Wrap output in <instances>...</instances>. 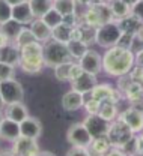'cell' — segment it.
Listing matches in <instances>:
<instances>
[{"label": "cell", "mask_w": 143, "mask_h": 156, "mask_svg": "<svg viewBox=\"0 0 143 156\" xmlns=\"http://www.w3.org/2000/svg\"><path fill=\"white\" fill-rule=\"evenodd\" d=\"M136 63V54L133 50L113 45L107 48L102 56V71L112 77H125Z\"/></svg>", "instance_id": "1"}, {"label": "cell", "mask_w": 143, "mask_h": 156, "mask_svg": "<svg viewBox=\"0 0 143 156\" xmlns=\"http://www.w3.org/2000/svg\"><path fill=\"white\" fill-rule=\"evenodd\" d=\"M21 50V58H20V68L29 75L39 74L42 68L45 66L44 63V56H42V44L41 42H32Z\"/></svg>", "instance_id": "2"}, {"label": "cell", "mask_w": 143, "mask_h": 156, "mask_svg": "<svg viewBox=\"0 0 143 156\" xmlns=\"http://www.w3.org/2000/svg\"><path fill=\"white\" fill-rule=\"evenodd\" d=\"M42 56H44L45 66H51V68H54L59 63L72 60L71 54H69V50H68V45L56 41V39H50V41L44 42Z\"/></svg>", "instance_id": "3"}, {"label": "cell", "mask_w": 143, "mask_h": 156, "mask_svg": "<svg viewBox=\"0 0 143 156\" xmlns=\"http://www.w3.org/2000/svg\"><path fill=\"white\" fill-rule=\"evenodd\" d=\"M122 35V30L118 24V21H110L105 23L100 27H97V36L95 44L102 48H110L113 45H118V41Z\"/></svg>", "instance_id": "4"}, {"label": "cell", "mask_w": 143, "mask_h": 156, "mask_svg": "<svg viewBox=\"0 0 143 156\" xmlns=\"http://www.w3.org/2000/svg\"><path fill=\"white\" fill-rule=\"evenodd\" d=\"M0 95L3 98L5 104L9 105V104H15V102H23L24 90L17 80L9 78V80L0 81Z\"/></svg>", "instance_id": "5"}, {"label": "cell", "mask_w": 143, "mask_h": 156, "mask_svg": "<svg viewBox=\"0 0 143 156\" xmlns=\"http://www.w3.org/2000/svg\"><path fill=\"white\" fill-rule=\"evenodd\" d=\"M83 125L87 128V131L94 138H98V136H105L108 134L112 122L105 120L98 113H95V114H87L86 119L83 120Z\"/></svg>", "instance_id": "6"}, {"label": "cell", "mask_w": 143, "mask_h": 156, "mask_svg": "<svg viewBox=\"0 0 143 156\" xmlns=\"http://www.w3.org/2000/svg\"><path fill=\"white\" fill-rule=\"evenodd\" d=\"M133 135H134V132L123 123L121 117H119L118 122L110 125V129H108V134H107L108 140L113 144V147H121L123 143H127Z\"/></svg>", "instance_id": "7"}, {"label": "cell", "mask_w": 143, "mask_h": 156, "mask_svg": "<svg viewBox=\"0 0 143 156\" xmlns=\"http://www.w3.org/2000/svg\"><path fill=\"white\" fill-rule=\"evenodd\" d=\"M66 140L71 146H82V147H87L90 146L94 136L90 135V132L87 131V128L83 123H75L68 129L66 134Z\"/></svg>", "instance_id": "8"}, {"label": "cell", "mask_w": 143, "mask_h": 156, "mask_svg": "<svg viewBox=\"0 0 143 156\" xmlns=\"http://www.w3.org/2000/svg\"><path fill=\"white\" fill-rule=\"evenodd\" d=\"M79 65L82 66L83 71H86L89 74H94V75H98L102 71V56L98 51L87 50L86 54L79 60Z\"/></svg>", "instance_id": "9"}, {"label": "cell", "mask_w": 143, "mask_h": 156, "mask_svg": "<svg viewBox=\"0 0 143 156\" xmlns=\"http://www.w3.org/2000/svg\"><path fill=\"white\" fill-rule=\"evenodd\" d=\"M69 83H71V87H72L74 90L80 92L83 95H89V93L94 90V87L98 84L97 75L89 74V72H86V71H82L77 77L74 78V80H71Z\"/></svg>", "instance_id": "10"}, {"label": "cell", "mask_w": 143, "mask_h": 156, "mask_svg": "<svg viewBox=\"0 0 143 156\" xmlns=\"http://www.w3.org/2000/svg\"><path fill=\"white\" fill-rule=\"evenodd\" d=\"M121 119L134 134H139L143 131V111L140 110L130 107L121 114Z\"/></svg>", "instance_id": "11"}, {"label": "cell", "mask_w": 143, "mask_h": 156, "mask_svg": "<svg viewBox=\"0 0 143 156\" xmlns=\"http://www.w3.org/2000/svg\"><path fill=\"white\" fill-rule=\"evenodd\" d=\"M21 136V131H20V123L9 119V117H5L0 123V138L8 141V143H14L17 138Z\"/></svg>", "instance_id": "12"}, {"label": "cell", "mask_w": 143, "mask_h": 156, "mask_svg": "<svg viewBox=\"0 0 143 156\" xmlns=\"http://www.w3.org/2000/svg\"><path fill=\"white\" fill-rule=\"evenodd\" d=\"M21 58V50L17 47V44H3L0 47V62L11 65V66H17L20 65Z\"/></svg>", "instance_id": "13"}, {"label": "cell", "mask_w": 143, "mask_h": 156, "mask_svg": "<svg viewBox=\"0 0 143 156\" xmlns=\"http://www.w3.org/2000/svg\"><path fill=\"white\" fill-rule=\"evenodd\" d=\"M12 152L15 155H38V143L33 138L20 136L12 143Z\"/></svg>", "instance_id": "14"}, {"label": "cell", "mask_w": 143, "mask_h": 156, "mask_svg": "<svg viewBox=\"0 0 143 156\" xmlns=\"http://www.w3.org/2000/svg\"><path fill=\"white\" fill-rule=\"evenodd\" d=\"M20 131H21V136L38 140L42 134V125L39 122V119L29 116L20 123Z\"/></svg>", "instance_id": "15"}, {"label": "cell", "mask_w": 143, "mask_h": 156, "mask_svg": "<svg viewBox=\"0 0 143 156\" xmlns=\"http://www.w3.org/2000/svg\"><path fill=\"white\" fill-rule=\"evenodd\" d=\"M84 95L71 89L69 92H66L62 98V107L65 111H77L84 105Z\"/></svg>", "instance_id": "16"}, {"label": "cell", "mask_w": 143, "mask_h": 156, "mask_svg": "<svg viewBox=\"0 0 143 156\" xmlns=\"http://www.w3.org/2000/svg\"><path fill=\"white\" fill-rule=\"evenodd\" d=\"M12 18L17 20V21L21 23L23 26L30 24V23L33 21L35 15H33V12H32V8H30L29 0H26V2H23V3H18V5H15V6H12Z\"/></svg>", "instance_id": "17"}, {"label": "cell", "mask_w": 143, "mask_h": 156, "mask_svg": "<svg viewBox=\"0 0 143 156\" xmlns=\"http://www.w3.org/2000/svg\"><path fill=\"white\" fill-rule=\"evenodd\" d=\"M29 29L33 32L35 38L38 39L41 44L51 39V30H53V29H50V27L42 21V18H33V21L29 24Z\"/></svg>", "instance_id": "18"}, {"label": "cell", "mask_w": 143, "mask_h": 156, "mask_svg": "<svg viewBox=\"0 0 143 156\" xmlns=\"http://www.w3.org/2000/svg\"><path fill=\"white\" fill-rule=\"evenodd\" d=\"M89 95L94 98V99L100 101V102H104V101H113V102H116V99H118V98H115V89L112 87V84H107V83L97 84Z\"/></svg>", "instance_id": "19"}, {"label": "cell", "mask_w": 143, "mask_h": 156, "mask_svg": "<svg viewBox=\"0 0 143 156\" xmlns=\"http://www.w3.org/2000/svg\"><path fill=\"white\" fill-rule=\"evenodd\" d=\"M23 24L18 23L17 20L11 18L8 20L6 23H3V24H0V33L6 38V41H15L17 36L20 35V32L23 30Z\"/></svg>", "instance_id": "20"}, {"label": "cell", "mask_w": 143, "mask_h": 156, "mask_svg": "<svg viewBox=\"0 0 143 156\" xmlns=\"http://www.w3.org/2000/svg\"><path fill=\"white\" fill-rule=\"evenodd\" d=\"M6 117H9V119L21 123L24 119L29 117V110H27V107L23 102L9 104V105H6Z\"/></svg>", "instance_id": "21"}, {"label": "cell", "mask_w": 143, "mask_h": 156, "mask_svg": "<svg viewBox=\"0 0 143 156\" xmlns=\"http://www.w3.org/2000/svg\"><path fill=\"white\" fill-rule=\"evenodd\" d=\"M108 5H110L113 18L116 20V21H121V20L131 15V5H128L123 0H112Z\"/></svg>", "instance_id": "22"}, {"label": "cell", "mask_w": 143, "mask_h": 156, "mask_svg": "<svg viewBox=\"0 0 143 156\" xmlns=\"http://www.w3.org/2000/svg\"><path fill=\"white\" fill-rule=\"evenodd\" d=\"M66 45H68L71 57L75 58V60H80L86 54V51L89 50V45L86 42H83L82 39H71Z\"/></svg>", "instance_id": "23"}, {"label": "cell", "mask_w": 143, "mask_h": 156, "mask_svg": "<svg viewBox=\"0 0 143 156\" xmlns=\"http://www.w3.org/2000/svg\"><path fill=\"white\" fill-rule=\"evenodd\" d=\"M72 27L74 26H68L65 23L59 24L57 27H54L51 30V39H56L59 42H63V44H68L71 41V32H72Z\"/></svg>", "instance_id": "24"}, {"label": "cell", "mask_w": 143, "mask_h": 156, "mask_svg": "<svg viewBox=\"0 0 143 156\" xmlns=\"http://www.w3.org/2000/svg\"><path fill=\"white\" fill-rule=\"evenodd\" d=\"M29 3L35 18H41L44 14H47V11L53 8V0H29Z\"/></svg>", "instance_id": "25"}, {"label": "cell", "mask_w": 143, "mask_h": 156, "mask_svg": "<svg viewBox=\"0 0 143 156\" xmlns=\"http://www.w3.org/2000/svg\"><path fill=\"white\" fill-rule=\"evenodd\" d=\"M118 24H119L121 30L125 32V33L137 35V32H139V29H140V26H142V21L137 20L136 17H133V15H130V17H127V18L118 21Z\"/></svg>", "instance_id": "26"}, {"label": "cell", "mask_w": 143, "mask_h": 156, "mask_svg": "<svg viewBox=\"0 0 143 156\" xmlns=\"http://www.w3.org/2000/svg\"><path fill=\"white\" fill-rule=\"evenodd\" d=\"M98 114L101 117H104L105 120H108V122H113L118 117V108H116L115 102L113 101H104V102H101Z\"/></svg>", "instance_id": "27"}, {"label": "cell", "mask_w": 143, "mask_h": 156, "mask_svg": "<svg viewBox=\"0 0 143 156\" xmlns=\"http://www.w3.org/2000/svg\"><path fill=\"white\" fill-rule=\"evenodd\" d=\"M74 66V62L72 60H68V62H63L54 66V77L57 78L59 81H69L71 80V69Z\"/></svg>", "instance_id": "28"}, {"label": "cell", "mask_w": 143, "mask_h": 156, "mask_svg": "<svg viewBox=\"0 0 143 156\" xmlns=\"http://www.w3.org/2000/svg\"><path fill=\"white\" fill-rule=\"evenodd\" d=\"M53 8L57 9L63 17L71 15V14H75L77 2L75 0H53Z\"/></svg>", "instance_id": "29"}, {"label": "cell", "mask_w": 143, "mask_h": 156, "mask_svg": "<svg viewBox=\"0 0 143 156\" xmlns=\"http://www.w3.org/2000/svg\"><path fill=\"white\" fill-rule=\"evenodd\" d=\"M41 18L50 29H54V27H57L59 24L63 23V15L57 9H54V8H51L50 11H47V14H44Z\"/></svg>", "instance_id": "30"}, {"label": "cell", "mask_w": 143, "mask_h": 156, "mask_svg": "<svg viewBox=\"0 0 143 156\" xmlns=\"http://www.w3.org/2000/svg\"><path fill=\"white\" fill-rule=\"evenodd\" d=\"M89 147H92L95 153H107V152H108V149H110V147H113V144H112V141L108 140V136L105 135V136L94 138Z\"/></svg>", "instance_id": "31"}, {"label": "cell", "mask_w": 143, "mask_h": 156, "mask_svg": "<svg viewBox=\"0 0 143 156\" xmlns=\"http://www.w3.org/2000/svg\"><path fill=\"white\" fill-rule=\"evenodd\" d=\"M38 39L35 38V35H33V32L30 30V29H26V27H23V30L20 32V35L17 36V39L14 41L15 44H17V47L18 48H23V47H26V45H29V44H32V42H36ZM39 42V41H38Z\"/></svg>", "instance_id": "32"}, {"label": "cell", "mask_w": 143, "mask_h": 156, "mask_svg": "<svg viewBox=\"0 0 143 156\" xmlns=\"http://www.w3.org/2000/svg\"><path fill=\"white\" fill-rule=\"evenodd\" d=\"M12 18V6L6 0H0V24Z\"/></svg>", "instance_id": "33"}, {"label": "cell", "mask_w": 143, "mask_h": 156, "mask_svg": "<svg viewBox=\"0 0 143 156\" xmlns=\"http://www.w3.org/2000/svg\"><path fill=\"white\" fill-rule=\"evenodd\" d=\"M134 38H136V35L122 32L121 38H119V41H118V45H119V47H122V48H128V50H131L133 42H134Z\"/></svg>", "instance_id": "34"}, {"label": "cell", "mask_w": 143, "mask_h": 156, "mask_svg": "<svg viewBox=\"0 0 143 156\" xmlns=\"http://www.w3.org/2000/svg\"><path fill=\"white\" fill-rule=\"evenodd\" d=\"M9 78H14V66L0 62V81L9 80Z\"/></svg>", "instance_id": "35"}, {"label": "cell", "mask_w": 143, "mask_h": 156, "mask_svg": "<svg viewBox=\"0 0 143 156\" xmlns=\"http://www.w3.org/2000/svg\"><path fill=\"white\" fill-rule=\"evenodd\" d=\"M100 105H101V102H100V101H97V99H94V98L90 96L89 101H84V105H83V107L86 108L87 114H95V113H98Z\"/></svg>", "instance_id": "36"}, {"label": "cell", "mask_w": 143, "mask_h": 156, "mask_svg": "<svg viewBox=\"0 0 143 156\" xmlns=\"http://www.w3.org/2000/svg\"><path fill=\"white\" fill-rule=\"evenodd\" d=\"M131 15L143 23V0H137L131 5Z\"/></svg>", "instance_id": "37"}, {"label": "cell", "mask_w": 143, "mask_h": 156, "mask_svg": "<svg viewBox=\"0 0 143 156\" xmlns=\"http://www.w3.org/2000/svg\"><path fill=\"white\" fill-rule=\"evenodd\" d=\"M68 155H89L87 147H82V146H72L71 150L68 152Z\"/></svg>", "instance_id": "38"}, {"label": "cell", "mask_w": 143, "mask_h": 156, "mask_svg": "<svg viewBox=\"0 0 143 156\" xmlns=\"http://www.w3.org/2000/svg\"><path fill=\"white\" fill-rule=\"evenodd\" d=\"M11 6H15V5H18V3H23V2H26V0H6Z\"/></svg>", "instance_id": "39"}, {"label": "cell", "mask_w": 143, "mask_h": 156, "mask_svg": "<svg viewBox=\"0 0 143 156\" xmlns=\"http://www.w3.org/2000/svg\"><path fill=\"white\" fill-rule=\"evenodd\" d=\"M137 38L143 41V23H142V26H140V29H139V32H137Z\"/></svg>", "instance_id": "40"}, {"label": "cell", "mask_w": 143, "mask_h": 156, "mask_svg": "<svg viewBox=\"0 0 143 156\" xmlns=\"http://www.w3.org/2000/svg\"><path fill=\"white\" fill-rule=\"evenodd\" d=\"M77 3H80V5H90L92 3V0H75Z\"/></svg>", "instance_id": "41"}, {"label": "cell", "mask_w": 143, "mask_h": 156, "mask_svg": "<svg viewBox=\"0 0 143 156\" xmlns=\"http://www.w3.org/2000/svg\"><path fill=\"white\" fill-rule=\"evenodd\" d=\"M5 105H6V104H5V101H3V98H2V95H0V110H2V108H3Z\"/></svg>", "instance_id": "42"}, {"label": "cell", "mask_w": 143, "mask_h": 156, "mask_svg": "<svg viewBox=\"0 0 143 156\" xmlns=\"http://www.w3.org/2000/svg\"><path fill=\"white\" fill-rule=\"evenodd\" d=\"M123 2H127L128 5H133V3H134V2H137V0H123Z\"/></svg>", "instance_id": "43"}, {"label": "cell", "mask_w": 143, "mask_h": 156, "mask_svg": "<svg viewBox=\"0 0 143 156\" xmlns=\"http://www.w3.org/2000/svg\"><path fill=\"white\" fill-rule=\"evenodd\" d=\"M5 117H3V114H2V110H0V123H2V120H3Z\"/></svg>", "instance_id": "44"}, {"label": "cell", "mask_w": 143, "mask_h": 156, "mask_svg": "<svg viewBox=\"0 0 143 156\" xmlns=\"http://www.w3.org/2000/svg\"><path fill=\"white\" fill-rule=\"evenodd\" d=\"M105 2H112V0H105Z\"/></svg>", "instance_id": "45"}]
</instances>
